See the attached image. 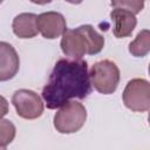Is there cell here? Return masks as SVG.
<instances>
[{"mask_svg":"<svg viewBox=\"0 0 150 150\" xmlns=\"http://www.w3.org/2000/svg\"><path fill=\"white\" fill-rule=\"evenodd\" d=\"M88 63L82 59H60L42 89V98L48 109H56L71 98H86L91 91Z\"/></svg>","mask_w":150,"mask_h":150,"instance_id":"obj_1","label":"cell"},{"mask_svg":"<svg viewBox=\"0 0 150 150\" xmlns=\"http://www.w3.org/2000/svg\"><path fill=\"white\" fill-rule=\"evenodd\" d=\"M60 47L66 56L81 59L86 54H98L104 47V38L91 25H82L74 29H67L62 35Z\"/></svg>","mask_w":150,"mask_h":150,"instance_id":"obj_2","label":"cell"},{"mask_svg":"<svg viewBox=\"0 0 150 150\" xmlns=\"http://www.w3.org/2000/svg\"><path fill=\"white\" fill-rule=\"evenodd\" d=\"M87 109L77 101H69L60 109L54 116V128L60 134L77 132L86 123Z\"/></svg>","mask_w":150,"mask_h":150,"instance_id":"obj_3","label":"cell"},{"mask_svg":"<svg viewBox=\"0 0 150 150\" xmlns=\"http://www.w3.org/2000/svg\"><path fill=\"white\" fill-rule=\"evenodd\" d=\"M89 75L93 87L103 95L112 94L117 89L121 79L118 67L110 60H102L94 63Z\"/></svg>","mask_w":150,"mask_h":150,"instance_id":"obj_4","label":"cell"},{"mask_svg":"<svg viewBox=\"0 0 150 150\" xmlns=\"http://www.w3.org/2000/svg\"><path fill=\"white\" fill-rule=\"evenodd\" d=\"M124 105L131 111L143 112L150 109V82L145 79L130 80L122 94Z\"/></svg>","mask_w":150,"mask_h":150,"instance_id":"obj_5","label":"cell"},{"mask_svg":"<svg viewBox=\"0 0 150 150\" xmlns=\"http://www.w3.org/2000/svg\"><path fill=\"white\" fill-rule=\"evenodd\" d=\"M12 103L18 116L25 120H35L43 112L42 98L33 90L19 89L12 96Z\"/></svg>","mask_w":150,"mask_h":150,"instance_id":"obj_6","label":"cell"},{"mask_svg":"<svg viewBox=\"0 0 150 150\" xmlns=\"http://www.w3.org/2000/svg\"><path fill=\"white\" fill-rule=\"evenodd\" d=\"M39 33L45 39L53 40L64 34L67 22L64 16L59 12H45L38 15L36 20Z\"/></svg>","mask_w":150,"mask_h":150,"instance_id":"obj_7","label":"cell"},{"mask_svg":"<svg viewBox=\"0 0 150 150\" xmlns=\"http://www.w3.org/2000/svg\"><path fill=\"white\" fill-rule=\"evenodd\" d=\"M20 60L14 47L5 41L0 42V81L13 79L19 71Z\"/></svg>","mask_w":150,"mask_h":150,"instance_id":"obj_8","label":"cell"},{"mask_svg":"<svg viewBox=\"0 0 150 150\" xmlns=\"http://www.w3.org/2000/svg\"><path fill=\"white\" fill-rule=\"evenodd\" d=\"M110 19L114 22L112 33L117 39L131 35L137 25L136 14L123 8H114L110 13Z\"/></svg>","mask_w":150,"mask_h":150,"instance_id":"obj_9","label":"cell"},{"mask_svg":"<svg viewBox=\"0 0 150 150\" xmlns=\"http://www.w3.org/2000/svg\"><path fill=\"white\" fill-rule=\"evenodd\" d=\"M38 15L34 13H21L13 19V33L19 39H32L38 35Z\"/></svg>","mask_w":150,"mask_h":150,"instance_id":"obj_10","label":"cell"},{"mask_svg":"<svg viewBox=\"0 0 150 150\" xmlns=\"http://www.w3.org/2000/svg\"><path fill=\"white\" fill-rule=\"evenodd\" d=\"M150 52V30L142 29L129 43V53L135 57H143Z\"/></svg>","mask_w":150,"mask_h":150,"instance_id":"obj_11","label":"cell"},{"mask_svg":"<svg viewBox=\"0 0 150 150\" xmlns=\"http://www.w3.org/2000/svg\"><path fill=\"white\" fill-rule=\"evenodd\" d=\"M15 127L14 124L2 118L0 123V148L5 149L15 137Z\"/></svg>","mask_w":150,"mask_h":150,"instance_id":"obj_12","label":"cell"},{"mask_svg":"<svg viewBox=\"0 0 150 150\" xmlns=\"http://www.w3.org/2000/svg\"><path fill=\"white\" fill-rule=\"evenodd\" d=\"M110 5L114 8H123L138 14L144 8V0H110Z\"/></svg>","mask_w":150,"mask_h":150,"instance_id":"obj_13","label":"cell"},{"mask_svg":"<svg viewBox=\"0 0 150 150\" xmlns=\"http://www.w3.org/2000/svg\"><path fill=\"white\" fill-rule=\"evenodd\" d=\"M29 1L36 5H47V4H50L53 0H29Z\"/></svg>","mask_w":150,"mask_h":150,"instance_id":"obj_14","label":"cell"},{"mask_svg":"<svg viewBox=\"0 0 150 150\" xmlns=\"http://www.w3.org/2000/svg\"><path fill=\"white\" fill-rule=\"evenodd\" d=\"M67 2H69V4H73V5H79V4H81L83 0H66Z\"/></svg>","mask_w":150,"mask_h":150,"instance_id":"obj_15","label":"cell"},{"mask_svg":"<svg viewBox=\"0 0 150 150\" xmlns=\"http://www.w3.org/2000/svg\"><path fill=\"white\" fill-rule=\"evenodd\" d=\"M148 122H149V125H150V111H149V115H148Z\"/></svg>","mask_w":150,"mask_h":150,"instance_id":"obj_16","label":"cell"},{"mask_svg":"<svg viewBox=\"0 0 150 150\" xmlns=\"http://www.w3.org/2000/svg\"><path fill=\"white\" fill-rule=\"evenodd\" d=\"M149 75H150V63H149Z\"/></svg>","mask_w":150,"mask_h":150,"instance_id":"obj_17","label":"cell"}]
</instances>
